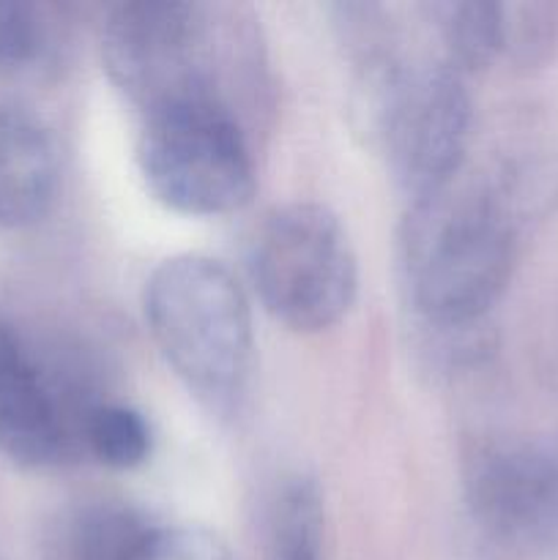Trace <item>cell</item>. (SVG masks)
I'll return each instance as SVG.
<instances>
[{
    "mask_svg": "<svg viewBox=\"0 0 558 560\" xmlns=\"http://www.w3.org/2000/svg\"><path fill=\"white\" fill-rule=\"evenodd\" d=\"M109 82L146 118L213 109L252 131L271 104L260 27L244 5L129 0L102 22Z\"/></svg>",
    "mask_w": 558,
    "mask_h": 560,
    "instance_id": "1",
    "label": "cell"
},
{
    "mask_svg": "<svg viewBox=\"0 0 558 560\" xmlns=\"http://www.w3.org/2000/svg\"><path fill=\"white\" fill-rule=\"evenodd\" d=\"M558 180L547 164H514L479 184L410 202L403 230V273L410 304L438 328L479 323L518 266L520 228L547 211Z\"/></svg>",
    "mask_w": 558,
    "mask_h": 560,
    "instance_id": "2",
    "label": "cell"
},
{
    "mask_svg": "<svg viewBox=\"0 0 558 560\" xmlns=\"http://www.w3.org/2000/svg\"><path fill=\"white\" fill-rule=\"evenodd\" d=\"M142 310L184 386L219 413L239 408L255 372V328L233 273L211 257H167L148 277Z\"/></svg>",
    "mask_w": 558,
    "mask_h": 560,
    "instance_id": "3",
    "label": "cell"
},
{
    "mask_svg": "<svg viewBox=\"0 0 558 560\" xmlns=\"http://www.w3.org/2000/svg\"><path fill=\"white\" fill-rule=\"evenodd\" d=\"M375 93L377 137L410 202L457 180L470 145L474 107L452 66L405 60L394 47L361 63Z\"/></svg>",
    "mask_w": 558,
    "mask_h": 560,
    "instance_id": "4",
    "label": "cell"
},
{
    "mask_svg": "<svg viewBox=\"0 0 558 560\" xmlns=\"http://www.w3.org/2000/svg\"><path fill=\"white\" fill-rule=\"evenodd\" d=\"M249 273L268 315L295 334L334 328L359 293L353 244L321 202L274 208L252 241Z\"/></svg>",
    "mask_w": 558,
    "mask_h": 560,
    "instance_id": "5",
    "label": "cell"
},
{
    "mask_svg": "<svg viewBox=\"0 0 558 560\" xmlns=\"http://www.w3.org/2000/svg\"><path fill=\"white\" fill-rule=\"evenodd\" d=\"M463 539L476 560H536L558 550V446L485 441L463 470Z\"/></svg>",
    "mask_w": 558,
    "mask_h": 560,
    "instance_id": "6",
    "label": "cell"
},
{
    "mask_svg": "<svg viewBox=\"0 0 558 560\" xmlns=\"http://www.w3.org/2000/svg\"><path fill=\"white\" fill-rule=\"evenodd\" d=\"M137 162L151 195L186 217H224L255 195L249 129L213 109H170L146 118Z\"/></svg>",
    "mask_w": 558,
    "mask_h": 560,
    "instance_id": "7",
    "label": "cell"
},
{
    "mask_svg": "<svg viewBox=\"0 0 558 560\" xmlns=\"http://www.w3.org/2000/svg\"><path fill=\"white\" fill-rule=\"evenodd\" d=\"M98 399L38 355L0 310V454L22 468H55L82 454L80 432Z\"/></svg>",
    "mask_w": 558,
    "mask_h": 560,
    "instance_id": "8",
    "label": "cell"
},
{
    "mask_svg": "<svg viewBox=\"0 0 558 560\" xmlns=\"http://www.w3.org/2000/svg\"><path fill=\"white\" fill-rule=\"evenodd\" d=\"M60 153L42 118L0 107V228L42 222L58 197Z\"/></svg>",
    "mask_w": 558,
    "mask_h": 560,
    "instance_id": "9",
    "label": "cell"
},
{
    "mask_svg": "<svg viewBox=\"0 0 558 560\" xmlns=\"http://www.w3.org/2000/svg\"><path fill=\"white\" fill-rule=\"evenodd\" d=\"M153 525L126 503H85L58 520L53 560H140Z\"/></svg>",
    "mask_w": 558,
    "mask_h": 560,
    "instance_id": "10",
    "label": "cell"
},
{
    "mask_svg": "<svg viewBox=\"0 0 558 560\" xmlns=\"http://www.w3.org/2000/svg\"><path fill=\"white\" fill-rule=\"evenodd\" d=\"M443 49V63L468 77L503 52V3L446 0L421 5Z\"/></svg>",
    "mask_w": 558,
    "mask_h": 560,
    "instance_id": "11",
    "label": "cell"
},
{
    "mask_svg": "<svg viewBox=\"0 0 558 560\" xmlns=\"http://www.w3.org/2000/svg\"><path fill=\"white\" fill-rule=\"evenodd\" d=\"M63 49L55 5L0 0V80H25L53 69Z\"/></svg>",
    "mask_w": 558,
    "mask_h": 560,
    "instance_id": "12",
    "label": "cell"
},
{
    "mask_svg": "<svg viewBox=\"0 0 558 560\" xmlns=\"http://www.w3.org/2000/svg\"><path fill=\"white\" fill-rule=\"evenodd\" d=\"M82 454L113 470L140 468L151 457V427L135 408L98 399L85 413L80 432Z\"/></svg>",
    "mask_w": 558,
    "mask_h": 560,
    "instance_id": "13",
    "label": "cell"
},
{
    "mask_svg": "<svg viewBox=\"0 0 558 560\" xmlns=\"http://www.w3.org/2000/svg\"><path fill=\"white\" fill-rule=\"evenodd\" d=\"M268 560H323V506L312 481H290L279 495L271 517Z\"/></svg>",
    "mask_w": 558,
    "mask_h": 560,
    "instance_id": "14",
    "label": "cell"
},
{
    "mask_svg": "<svg viewBox=\"0 0 558 560\" xmlns=\"http://www.w3.org/2000/svg\"><path fill=\"white\" fill-rule=\"evenodd\" d=\"M558 52L556 0L503 3V58L518 71H539Z\"/></svg>",
    "mask_w": 558,
    "mask_h": 560,
    "instance_id": "15",
    "label": "cell"
},
{
    "mask_svg": "<svg viewBox=\"0 0 558 560\" xmlns=\"http://www.w3.org/2000/svg\"><path fill=\"white\" fill-rule=\"evenodd\" d=\"M140 560H235L217 534L195 525L153 528Z\"/></svg>",
    "mask_w": 558,
    "mask_h": 560,
    "instance_id": "16",
    "label": "cell"
}]
</instances>
